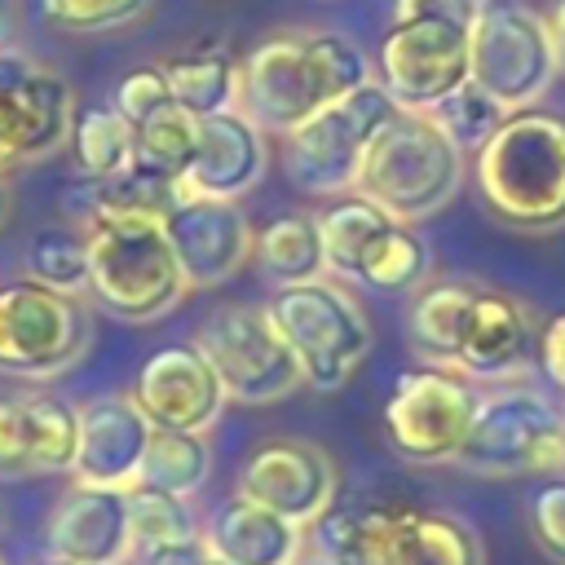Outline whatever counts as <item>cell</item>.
<instances>
[{"instance_id": "29", "label": "cell", "mask_w": 565, "mask_h": 565, "mask_svg": "<svg viewBox=\"0 0 565 565\" xmlns=\"http://www.w3.org/2000/svg\"><path fill=\"white\" fill-rule=\"evenodd\" d=\"M252 256L278 287L309 282V278L327 274L322 269V238H318V221L313 216H278V221H269L256 234Z\"/></svg>"}, {"instance_id": "26", "label": "cell", "mask_w": 565, "mask_h": 565, "mask_svg": "<svg viewBox=\"0 0 565 565\" xmlns=\"http://www.w3.org/2000/svg\"><path fill=\"white\" fill-rule=\"evenodd\" d=\"M71 154L84 181H106L137 159V128L115 106H84L71 119Z\"/></svg>"}, {"instance_id": "27", "label": "cell", "mask_w": 565, "mask_h": 565, "mask_svg": "<svg viewBox=\"0 0 565 565\" xmlns=\"http://www.w3.org/2000/svg\"><path fill=\"white\" fill-rule=\"evenodd\" d=\"M207 472H212V446H207L203 433L150 428L146 459H141V486H154V490L190 499L194 490H203Z\"/></svg>"}, {"instance_id": "43", "label": "cell", "mask_w": 565, "mask_h": 565, "mask_svg": "<svg viewBox=\"0 0 565 565\" xmlns=\"http://www.w3.org/2000/svg\"><path fill=\"white\" fill-rule=\"evenodd\" d=\"M472 9H477V0H397L393 18H459V22H472Z\"/></svg>"}, {"instance_id": "50", "label": "cell", "mask_w": 565, "mask_h": 565, "mask_svg": "<svg viewBox=\"0 0 565 565\" xmlns=\"http://www.w3.org/2000/svg\"><path fill=\"white\" fill-rule=\"evenodd\" d=\"M0 565H9V561H4V552H0Z\"/></svg>"}, {"instance_id": "48", "label": "cell", "mask_w": 565, "mask_h": 565, "mask_svg": "<svg viewBox=\"0 0 565 565\" xmlns=\"http://www.w3.org/2000/svg\"><path fill=\"white\" fill-rule=\"evenodd\" d=\"M296 565H331V561H322V556H300Z\"/></svg>"}, {"instance_id": "51", "label": "cell", "mask_w": 565, "mask_h": 565, "mask_svg": "<svg viewBox=\"0 0 565 565\" xmlns=\"http://www.w3.org/2000/svg\"><path fill=\"white\" fill-rule=\"evenodd\" d=\"M561 411H565V402H561Z\"/></svg>"}, {"instance_id": "15", "label": "cell", "mask_w": 565, "mask_h": 565, "mask_svg": "<svg viewBox=\"0 0 565 565\" xmlns=\"http://www.w3.org/2000/svg\"><path fill=\"white\" fill-rule=\"evenodd\" d=\"M163 230L172 238V252L190 287H216L234 278L256 247V230L243 216V207L216 194H185L163 216Z\"/></svg>"}, {"instance_id": "17", "label": "cell", "mask_w": 565, "mask_h": 565, "mask_svg": "<svg viewBox=\"0 0 565 565\" xmlns=\"http://www.w3.org/2000/svg\"><path fill=\"white\" fill-rule=\"evenodd\" d=\"M79 437H75V463L71 481L106 486V490H132L141 481V459L150 441V419L132 402V393H102L75 406Z\"/></svg>"}, {"instance_id": "16", "label": "cell", "mask_w": 565, "mask_h": 565, "mask_svg": "<svg viewBox=\"0 0 565 565\" xmlns=\"http://www.w3.org/2000/svg\"><path fill=\"white\" fill-rule=\"evenodd\" d=\"M132 402L154 428L207 433L230 397L221 388V375L203 358V349L190 340V344H163L141 362Z\"/></svg>"}, {"instance_id": "42", "label": "cell", "mask_w": 565, "mask_h": 565, "mask_svg": "<svg viewBox=\"0 0 565 565\" xmlns=\"http://www.w3.org/2000/svg\"><path fill=\"white\" fill-rule=\"evenodd\" d=\"M207 543L203 539H190V543H168V547H146V552H132L128 565H207Z\"/></svg>"}, {"instance_id": "18", "label": "cell", "mask_w": 565, "mask_h": 565, "mask_svg": "<svg viewBox=\"0 0 565 565\" xmlns=\"http://www.w3.org/2000/svg\"><path fill=\"white\" fill-rule=\"evenodd\" d=\"M44 539H49V556L88 561V565H124L132 556L128 490L71 481V490L49 512Z\"/></svg>"}, {"instance_id": "4", "label": "cell", "mask_w": 565, "mask_h": 565, "mask_svg": "<svg viewBox=\"0 0 565 565\" xmlns=\"http://www.w3.org/2000/svg\"><path fill=\"white\" fill-rule=\"evenodd\" d=\"M88 234V291L124 322H154L190 291L172 238L159 216H93Z\"/></svg>"}, {"instance_id": "8", "label": "cell", "mask_w": 565, "mask_h": 565, "mask_svg": "<svg viewBox=\"0 0 565 565\" xmlns=\"http://www.w3.org/2000/svg\"><path fill=\"white\" fill-rule=\"evenodd\" d=\"M397 110L388 88L380 79L335 97L331 106L313 110L305 124H296L282 137V163L296 190L305 194H349L358 190V168L371 146V137L384 128V119Z\"/></svg>"}, {"instance_id": "41", "label": "cell", "mask_w": 565, "mask_h": 565, "mask_svg": "<svg viewBox=\"0 0 565 565\" xmlns=\"http://www.w3.org/2000/svg\"><path fill=\"white\" fill-rule=\"evenodd\" d=\"M534 358H539L543 375L565 393V313H556V318H547V322L539 327Z\"/></svg>"}, {"instance_id": "11", "label": "cell", "mask_w": 565, "mask_h": 565, "mask_svg": "<svg viewBox=\"0 0 565 565\" xmlns=\"http://www.w3.org/2000/svg\"><path fill=\"white\" fill-rule=\"evenodd\" d=\"M194 344L221 375L225 397L243 406H269L287 397L300 380L291 349L282 344L278 327L269 322L265 305H221L199 331Z\"/></svg>"}, {"instance_id": "20", "label": "cell", "mask_w": 565, "mask_h": 565, "mask_svg": "<svg viewBox=\"0 0 565 565\" xmlns=\"http://www.w3.org/2000/svg\"><path fill=\"white\" fill-rule=\"evenodd\" d=\"M269 163L265 150V128H256L238 106L230 110H207L199 115V137L194 154L181 172L190 194H216V199H238L260 181Z\"/></svg>"}, {"instance_id": "35", "label": "cell", "mask_w": 565, "mask_h": 565, "mask_svg": "<svg viewBox=\"0 0 565 565\" xmlns=\"http://www.w3.org/2000/svg\"><path fill=\"white\" fill-rule=\"evenodd\" d=\"M433 115H437V124L463 146V150H477L494 128H499V119L508 115L486 88H477L472 79L468 84H459L450 97H441L437 106H433Z\"/></svg>"}, {"instance_id": "13", "label": "cell", "mask_w": 565, "mask_h": 565, "mask_svg": "<svg viewBox=\"0 0 565 565\" xmlns=\"http://www.w3.org/2000/svg\"><path fill=\"white\" fill-rule=\"evenodd\" d=\"M75 93L71 84L40 66L35 57L4 49L0 53V172L53 154L71 137Z\"/></svg>"}, {"instance_id": "6", "label": "cell", "mask_w": 565, "mask_h": 565, "mask_svg": "<svg viewBox=\"0 0 565 565\" xmlns=\"http://www.w3.org/2000/svg\"><path fill=\"white\" fill-rule=\"evenodd\" d=\"M459 468L477 477H547L565 468V411L530 388L503 380L499 388L481 393L472 428L455 455Z\"/></svg>"}, {"instance_id": "21", "label": "cell", "mask_w": 565, "mask_h": 565, "mask_svg": "<svg viewBox=\"0 0 565 565\" xmlns=\"http://www.w3.org/2000/svg\"><path fill=\"white\" fill-rule=\"evenodd\" d=\"M371 565H481V539L468 521L433 508H366Z\"/></svg>"}, {"instance_id": "32", "label": "cell", "mask_w": 565, "mask_h": 565, "mask_svg": "<svg viewBox=\"0 0 565 565\" xmlns=\"http://www.w3.org/2000/svg\"><path fill=\"white\" fill-rule=\"evenodd\" d=\"M128 534H132V552L203 539L190 499L154 490V486H141V481L128 490Z\"/></svg>"}, {"instance_id": "36", "label": "cell", "mask_w": 565, "mask_h": 565, "mask_svg": "<svg viewBox=\"0 0 565 565\" xmlns=\"http://www.w3.org/2000/svg\"><path fill=\"white\" fill-rule=\"evenodd\" d=\"M313 543L322 561L331 565H371V512H344V508H327L313 521Z\"/></svg>"}, {"instance_id": "24", "label": "cell", "mask_w": 565, "mask_h": 565, "mask_svg": "<svg viewBox=\"0 0 565 565\" xmlns=\"http://www.w3.org/2000/svg\"><path fill=\"white\" fill-rule=\"evenodd\" d=\"M472 296H477V282H428L415 291L406 309V335L424 362L455 366L459 340L472 313Z\"/></svg>"}, {"instance_id": "3", "label": "cell", "mask_w": 565, "mask_h": 565, "mask_svg": "<svg viewBox=\"0 0 565 565\" xmlns=\"http://www.w3.org/2000/svg\"><path fill=\"white\" fill-rule=\"evenodd\" d=\"M463 181V146L437 124L433 110L397 106L384 128L371 137L362 168H358V194L380 203L393 221H424L441 212Z\"/></svg>"}, {"instance_id": "37", "label": "cell", "mask_w": 565, "mask_h": 565, "mask_svg": "<svg viewBox=\"0 0 565 565\" xmlns=\"http://www.w3.org/2000/svg\"><path fill=\"white\" fill-rule=\"evenodd\" d=\"M150 0H44V13L66 31H110L146 13Z\"/></svg>"}, {"instance_id": "28", "label": "cell", "mask_w": 565, "mask_h": 565, "mask_svg": "<svg viewBox=\"0 0 565 565\" xmlns=\"http://www.w3.org/2000/svg\"><path fill=\"white\" fill-rule=\"evenodd\" d=\"M172 102H181L194 115L230 110L238 106V62L225 49H194L172 62H163Z\"/></svg>"}, {"instance_id": "47", "label": "cell", "mask_w": 565, "mask_h": 565, "mask_svg": "<svg viewBox=\"0 0 565 565\" xmlns=\"http://www.w3.org/2000/svg\"><path fill=\"white\" fill-rule=\"evenodd\" d=\"M44 565H88V561H62V556H49Z\"/></svg>"}, {"instance_id": "44", "label": "cell", "mask_w": 565, "mask_h": 565, "mask_svg": "<svg viewBox=\"0 0 565 565\" xmlns=\"http://www.w3.org/2000/svg\"><path fill=\"white\" fill-rule=\"evenodd\" d=\"M547 22H552V40H556V66L565 75V0H556V13Z\"/></svg>"}, {"instance_id": "46", "label": "cell", "mask_w": 565, "mask_h": 565, "mask_svg": "<svg viewBox=\"0 0 565 565\" xmlns=\"http://www.w3.org/2000/svg\"><path fill=\"white\" fill-rule=\"evenodd\" d=\"M4 216H9V177L0 172V225H4Z\"/></svg>"}, {"instance_id": "31", "label": "cell", "mask_w": 565, "mask_h": 565, "mask_svg": "<svg viewBox=\"0 0 565 565\" xmlns=\"http://www.w3.org/2000/svg\"><path fill=\"white\" fill-rule=\"evenodd\" d=\"M26 406V433H31V463L35 477H57L71 472L75 463V437H79V415L71 402L53 393H22Z\"/></svg>"}, {"instance_id": "9", "label": "cell", "mask_w": 565, "mask_h": 565, "mask_svg": "<svg viewBox=\"0 0 565 565\" xmlns=\"http://www.w3.org/2000/svg\"><path fill=\"white\" fill-rule=\"evenodd\" d=\"M477 384L455 366H411L393 380L384 402V433L388 446L411 463H455L472 415H477Z\"/></svg>"}, {"instance_id": "40", "label": "cell", "mask_w": 565, "mask_h": 565, "mask_svg": "<svg viewBox=\"0 0 565 565\" xmlns=\"http://www.w3.org/2000/svg\"><path fill=\"white\" fill-rule=\"evenodd\" d=\"M530 530H534V543L565 565V477L556 481H543L530 499Z\"/></svg>"}, {"instance_id": "7", "label": "cell", "mask_w": 565, "mask_h": 565, "mask_svg": "<svg viewBox=\"0 0 565 565\" xmlns=\"http://www.w3.org/2000/svg\"><path fill=\"white\" fill-rule=\"evenodd\" d=\"M552 22L521 0H477L468 22V79L508 115L539 106L556 84Z\"/></svg>"}, {"instance_id": "39", "label": "cell", "mask_w": 565, "mask_h": 565, "mask_svg": "<svg viewBox=\"0 0 565 565\" xmlns=\"http://www.w3.org/2000/svg\"><path fill=\"white\" fill-rule=\"evenodd\" d=\"M172 102V88H168V75L163 66L146 62V66H132L119 84H115V110L128 119V124H141L154 106Z\"/></svg>"}, {"instance_id": "5", "label": "cell", "mask_w": 565, "mask_h": 565, "mask_svg": "<svg viewBox=\"0 0 565 565\" xmlns=\"http://www.w3.org/2000/svg\"><path fill=\"white\" fill-rule=\"evenodd\" d=\"M265 313L278 327L282 344L291 349L300 380L313 384L318 393L344 388L366 362L371 340H375L362 300L331 274L278 287Z\"/></svg>"}, {"instance_id": "34", "label": "cell", "mask_w": 565, "mask_h": 565, "mask_svg": "<svg viewBox=\"0 0 565 565\" xmlns=\"http://www.w3.org/2000/svg\"><path fill=\"white\" fill-rule=\"evenodd\" d=\"M132 128H137V154L141 159H150V163H159L177 177L185 172V163L194 154V137H199V115L194 110H185L181 102H163Z\"/></svg>"}, {"instance_id": "33", "label": "cell", "mask_w": 565, "mask_h": 565, "mask_svg": "<svg viewBox=\"0 0 565 565\" xmlns=\"http://www.w3.org/2000/svg\"><path fill=\"white\" fill-rule=\"evenodd\" d=\"M26 278L79 296L88 287V234L84 230H66V225L40 230L26 243Z\"/></svg>"}, {"instance_id": "2", "label": "cell", "mask_w": 565, "mask_h": 565, "mask_svg": "<svg viewBox=\"0 0 565 565\" xmlns=\"http://www.w3.org/2000/svg\"><path fill=\"white\" fill-rule=\"evenodd\" d=\"M477 190L512 230L565 225V115L547 106L503 115L477 146Z\"/></svg>"}, {"instance_id": "22", "label": "cell", "mask_w": 565, "mask_h": 565, "mask_svg": "<svg viewBox=\"0 0 565 565\" xmlns=\"http://www.w3.org/2000/svg\"><path fill=\"white\" fill-rule=\"evenodd\" d=\"M203 543L216 561H230V565H296L305 556V525L234 490L212 512Z\"/></svg>"}, {"instance_id": "45", "label": "cell", "mask_w": 565, "mask_h": 565, "mask_svg": "<svg viewBox=\"0 0 565 565\" xmlns=\"http://www.w3.org/2000/svg\"><path fill=\"white\" fill-rule=\"evenodd\" d=\"M4 49H13V9H9V0H0V53Z\"/></svg>"}, {"instance_id": "49", "label": "cell", "mask_w": 565, "mask_h": 565, "mask_svg": "<svg viewBox=\"0 0 565 565\" xmlns=\"http://www.w3.org/2000/svg\"><path fill=\"white\" fill-rule=\"evenodd\" d=\"M207 565H230V561H216V556H207Z\"/></svg>"}, {"instance_id": "23", "label": "cell", "mask_w": 565, "mask_h": 565, "mask_svg": "<svg viewBox=\"0 0 565 565\" xmlns=\"http://www.w3.org/2000/svg\"><path fill=\"white\" fill-rule=\"evenodd\" d=\"M185 181L150 159H132L124 172L106 181H88V203H84V225L93 216H168L185 199Z\"/></svg>"}, {"instance_id": "12", "label": "cell", "mask_w": 565, "mask_h": 565, "mask_svg": "<svg viewBox=\"0 0 565 565\" xmlns=\"http://www.w3.org/2000/svg\"><path fill=\"white\" fill-rule=\"evenodd\" d=\"M380 84L397 106L433 110L468 84V22L459 18H393L380 40Z\"/></svg>"}, {"instance_id": "10", "label": "cell", "mask_w": 565, "mask_h": 565, "mask_svg": "<svg viewBox=\"0 0 565 565\" xmlns=\"http://www.w3.org/2000/svg\"><path fill=\"white\" fill-rule=\"evenodd\" d=\"M88 309L75 291H57L35 278L0 282V371L49 380L84 358Z\"/></svg>"}, {"instance_id": "25", "label": "cell", "mask_w": 565, "mask_h": 565, "mask_svg": "<svg viewBox=\"0 0 565 565\" xmlns=\"http://www.w3.org/2000/svg\"><path fill=\"white\" fill-rule=\"evenodd\" d=\"M393 216L380 207V203H371L366 194H358V190H349V194H340L322 216H318V238H322V269L331 274V278H340V282H358V260H362V252H366V243L388 225Z\"/></svg>"}, {"instance_id": "38", "label": "cell", "mask_w": 565, "mask_h": 565, "mask_svg": "<svg viewBox=\"0 0 565 565\" xmlns=\"http://www.w3.org/2000/svg\"><path fill=\"white\" fill-rule=\"evenodd\" d=\"M35 477L31 463V433H26V406L18 397H0V481Z\"/></svg>"}, {"instance_id": "1", "label": "cell", "mask_w": 565, "mask_h": 565, "mask_svg": "<svg viewBox=\"0 0 565 565\" xmlns=\"http://www.w3.org/2000/svg\"><path fill=\"white\" fill-rule=\"evenodd\" d=\"M366 53L340 31H282L238 62V110L265 132H291L313 110L371 84Z\"/></svg>"}, {"instance_id": "14", "label": "cell", "mask_w": 565, "mask_h": 565, "mask_svg": "<svg viewBox=\"0 0 565 565\" xmlns=\"http://www.w3.org/2000/svg\"><path fill=\"white\" fill-rule=\"evenodd\" d=\"M238 494H247V499L265 503L269 512L309 530L335 499V463L313 441L274 437V441H260L243 459Z\"/></svg>"}, {"instance_id": "19", "label": "cell", "mask_w": 565, "mask_h": 565, "mask_svg": "<svg viewBox=\"0 0 565 565\" xmlns=\"http://www.w3.org/2000/svg\"><path fill=\"white\" fill-rule=\"evenodd\" d=\"M534 340L539 331L525 300L499 287H477L455 371H463L468 380H516L534 358Z\"/></svg>"}, {"instance_id": "30", "label": "cell", "mask_w": 565, "mask_h": 565, "mask_svg": "<svg viewBox=\"0 0 565 565\" xmlns=\"http://www.w3.org/2000/svg\"><path fill=\"white\" fill-rule=\"evenodd\" d=\"M428 274V247L406 221H388L358 260V282L375 291H411Z\"/></svg>"}]
</instances>
